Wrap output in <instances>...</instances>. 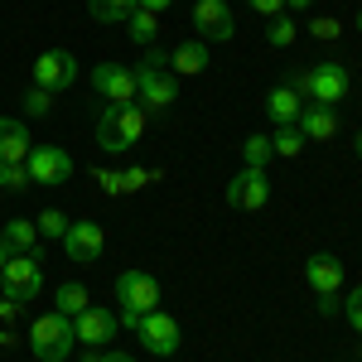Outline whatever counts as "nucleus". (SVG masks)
<instances>
[{"instance_id":"obj_12","label":"nucleus","mask_w":362,"mask_h":362,"mask_svg":"<svg viewBox=\"0 0 362 362\" xmlns=\"http://www.w3.org/2000/svg\"><path fill=\"white\" fill-rule=\"evenodd\" d=\"M92 87H97V97H107L112 107H121V102H136V68L102 63V68H92Z\"/></svg>"},{"instance_id":"obj_40","label":"nucleus","mask_w":362,"mask_h":362,"mask_svg":"<svg viewBox=\"0 0 362 362\" xmlns=\"http://www.w3.org/2000/svg\"><path fill=\"white\" fill-rule=\"evenodd\" d=\"M10 256H15V251H10L5 242H0V271H5V261H10Z\"/></svg>"},{"instance_id":"obj_30","label":"nucleus","mask_w":362,"mask_h":362,"mask_svg":"<svg viewBox=\"0 0 362 362\" xmlns=\"http://www.w3.org/2000/svg\"><path fill=\"white\" fill-rule=\"evenodd\" d=\"M49 112H54V92H44V87L25 92V116H49Z\"/></svg>"},{"instance_id":"obj_19","label":"nucleus","mask_w":362,"mask_h":362,"mask_svg":"<svg viewBox=\"0 0 362 362\" xmlns=\"http://www.w3.org/2000/svg\"><path fill=\"white\" fill-rule=\"evenodd\" d=\"M266 112L276 126H295L300 112H305V97H295L290 87H271V97H266Z\"/></svg>"},{"instance_id":"obj_44","label":"nucleus","mask_w":362,"mask_h":362,"mask_svg":"<svg viewBox=\"0 0 362 362\" xmlns=\"http://www.w3.org/2000/svg\"><path fill=\"white\" fill-rule=\"evenodd\" d=\"M358 29H362V10H358Z\"/></svg>"},{"instance_id":"obj_31","label":"nucleus","mask_w":362,"mask_h":362,"mask_svg":"<svg viewBox=\"0 0 362 362\" xmlns=\"http://www.w3.org/2000/svg\"><path fill=\"white\" fill-rule=\"evenodd\" d=\"M309 34L329 44V39H338V34H343V25H338V20H329V15H319V20H309Z\"/></svg>"},{"instance_id":"obj_41","label":"nucleus","mask_w":362,"mask_h":362,"mask_svg":"<svg viewBox=\"0 0 362 362\" xmlns=\"http://www.w3.org/2000/svg\"><path fill=\"white\" fill-rule=\"evenodd\" d=\"M285 5H290V10H309L314 0H285Z\"/></svg>"},{"instance_id":"obj_10","label":"nucleus","mask_w":362,"mask_h":362,"mask_svg":"<svg viewBox=\"0 0 362 362\" xmlns=\"http://www.w3.org/2000/svg\"><path fill=\"white\" fill-rule=\"evenodd\" d=\"M194 29L203 34V44H227L237 34V20L227 10V0H198L194 5Z\"/></svg>"},{"instance_id":"obj_28","label":"nucleus","mask_w":362,"mask_h":362,"mask_svg":"<svg viewBox=\"0 0 362 362\" xmlns=\"http://www.w3.org/2000/svg\"><path fill=\"white\" fill-rule=\"evenodd\" d=\"M0 189H5V194H20V189H29V169H25V165H0Z\"/></svg>"},{"instance_id":"obj_27","label":"nucleus","mask_w":362,"mask_h":362,"mask_svg":"<svg viewBox=\"0 0 362 362\" xmlns=\"http://www.w3.org/2000/svg\"><path fill=\"white\" fill-rule=\"evenodd\" d=\"M266 39H271L276 49H290V44H295V20H290V15H276L271 29H266Z\"/></svg>"},{"instance_id":"obj_42","label":"nucleus","mask_w":362,"mask_h":362,"mask_svg":"<svg viewBox=\"0 0 362 362\" xmlns=\"http://www.w3.org/2000/svg\"><path fill=\"white\" fill-rule=\"evenodd\" d=\"M83 362H102V353H87V358Z\"/></svg>"},{"instance_id":"obj_24","label":"nucleus","mask_w":362,"mask_h":362,"mask_svg":"<svg viewBox=\"0 0 362 362\" xmlns=\"http://www.w3.org/2000/svg\"><path fill=\"white\" fill-rule=\"evenodd\" d=\"M271 136H247L242 140V160H247V169H266L271 165Z\"/></svg>"},{"instance_id":"obj_29","label":"nucleus","mask_w":362,"mask_h":362,"mask_svg":"<svg viewBox=\"0 0 362 362\" xmlns=\"http://www.w3.org/2000/svg\"><path fill=\"white\" fill-rule=\"evenodd\" d=\"M160 179V169H121V194H136L145 184H155Z\"/></svg>"},{"instance_id":"obj_6","label":"nucleus","mask_w":362,"mask_h":362,"mask_svg":"<svg viewBox=\"0 0 362 362\" xmlns=\"http://www.w3.org/2000/svg\"><path fill=\"white\" fill-rule=\"evenodd\" d=\"M174 97H179V83L169 68H136V102L145 107V116L174 107Z\"/></svg>"},{"instance_id":"obj_4","label":"nucleus","mask_w":362,"mask_h":362,"mask_svg":"<svg viewBox=\"0 0 362 362\" xmlns=\"http://www.w3.org/2000/svg\"><path fill=\"white\" fill-rule=\"evenodd\" d=\"M0 290L10 295V300H34L39 290H44V266H39V251H29V256H10L5 261V271H0Z\"/></svg>"},{"instance_id":"obj_17","label":"nucleus","mask_w":362,"mask_h":362,"mask_svg":"<svg viewBox=\"0 0 362 362\" xmlns=\"http://www.w3.org/2000/svg\"><path fill=\"white\" fill-rule=\"evenodd\" d=\"M29 150H34V145H29L25 121H10V116H0V165H25Z\"/></svg>"},{"instance_id":"obj_34","label":"nucleus","mask_w":362,"mask_h":362,"mask_svg":"<svg viewBox=\"0 0 362 362\" xmlns=\"http://www.w3.org/2000/svg\"><path fill=\"white\" fill-rule=\"evenodd\" d=\"M92 179H97V184H102V189H107V194H121V174H116V169H92Z\"/></svg>"},{"instance_id":"obj_2","label":"nucleus","mask_w":362,"mask_h":362,"mask_svg":"<svg viewBox=\"0 0 362 362\" xmlns=\"http://www.w3.org/2000/svg\"><path fill=\"white\" fill-rule=\"evenodd\" d=\"M73 343H78V329H73V319H63V314H39L34 324H29V348H34V358L39 362H63L73 353Z\"/></svg>"},{"instance_id":"obj_15","label":"nucleus","mask_w":362,"mask_h":362,"mask_svg":"<svg viewBox=\"0 0 362 362\" xmlns=\"http://www.w3.org/2000/svg\"><path fill=\"white\" fill-rule=\"evenodd\" d=\"M295 126H300V136H305V140H334L338 136V107H319V102L309 107V102H305V112H300Z\"/></svg>"},{"instance_id":"obj_26","label":"nucleus","mask_w":362,"mask_h":362,"mask_svg":"<svg viewBox=\"0 0 362 362\" xmlns=\"http://www.w3.org/2000/svg\"><path fill=\"white\" fill-rule=\"evenodd\" d=\"M68 223H73L68 213H58V208H44L34 227H39V237H58V242H63V232H68Z\"/></svg>"},{"instance_id":"obj_37","label":"nucleus","mask_w":362,"mask_h":362,"mask_svg":"<svg viewBox=\"0 0 362 362\" xmlns=\"http://www.w3.org/2000/svg\"><path fill=\"white\" fill-rule=\"evenodd\" d=\"M251 10H256V15H271V20H276L280 10H285V0H247Z\"/></svg>"},{"instance_id":"obj_35","label":"nucleus","mask_w":362,"mask_h":362,"mask_svg":"<svg viewBox=\"0 0 362 362\" xmlns=\"http://www.w3.org/2000/svg\"><path fill=\"white\" fill-rule=\"evenodd\" d=\"M285 87H290L295 97H305V102H309V68H295V73H290V83H285Z\"/></svg>"},{"instance_id":"obj_9","label":"nucleus","mask_w":362,"mask_h":362,"mask_svg":"<svg viewBox=\"0 0 362 362\" xmlns=\"http://www.w3.org/2000/svg\"><path fill=\"white\" fill-rule=\"evenodd\" d=\"M102 247H107L102 223L78 218V223H68V232H63V251H68V261H78V266H92V261L102 256Z\"/></svg>"},{"instance_id":"obj_14","label":"nucleus","mask_w":362,"mask_h":362,"mask_svg":"<svg viewBox=\"0 0 362 362\" xmlns=\"http://www.w3.org/2000/svg\"><path fill=\"white\" fill-rule=\"evenodd\" d=\"M116 319L112 309H97V305H87L78 319H73V329H78V343H87V348H107L116 338Z\"/></svg>"},{"instance_id":"obj_22","label":"nucleus","mask_w":362,"mask_h":362,"mask_svg":"<svg viewBox=\"0 0 362 362\" xmlns=\"http://www.w3.org/2000/svg\"><path fill=\"white\" fill-rule=\"evenodd\" d=\"M126 29H131V39H136L140 49L160 44V20H155L150 10H131V20H126Z\"/></svg>"},{"instance_id":"obj_8","label":"nucleus","mask_w":362,"mask_h":362,"mask_svg":"<svg viewBox=\"0 0 362 362\" xmlns=\"http://www.w3.org/2000/svg\"><path fill=\"white\" fill-rule=\"evenodd\" d=\"M227 203L242 208V213L266 208V203H271V174H266V169H242V174H232V184H227Z\"/></svg>"},{"instance_id":"obj_25","label":"nucleus","mask_w":362,"mask_h":362,"mask_svg":"<svg viewBox=\"0 0 362 362\" xmlns=\"http://www.w3.org/2000/svg\"><path fill=\"white\" fill-rule=\"evenodd\" d=\"M305 145H309V140L300 136V126H280L276 136H271V150H276V155H285V160H295Z\"/></svg>"},{"instance_id":"obj_38","label":"nucleus","mask_w":362,"mask_h":362,"mask_svg":"<svg viewBox=\"0 0 362 362\" xmlns=\"http://www.w3.org/2000/svg\"><path fill=\"white\" fill-rule=\"evenodd\" d=\"M174 0H136V10H150V15H160V10H169Z\"/></svg>"},{"instance_id":"obj_1","label":"nucleus","mask_w":362,"mask_h":362,"mask_svg":"<svg viewBox=\"0 0 362 362\" xmlns=\"http://www.w3.org/2000/svg\"><path fill=\"white\" fill-rule=\"evenodd\" d=\"M140 136H145V107H140V102L107 107V112H102V121H97V145H102L107 155H121V150H131Z\"/></svg>"},{"instance_id":"obj_11","label":"nucleus","mask_w":362,"mask_h":362,"mask_svg":"<svg viewBox=\"0 0 362 362\" xmlns=\"http://www.w3.org/2000/svg\"><path fill=\"white\" fill-rule=\"evenodd\" d=\"M343 97H348V68L343 63H314L309 68V102L338 107Z\"/></svg>"},{"instance_id":"obj_32","label":"nucleus","mask_w":362,"mask_h":362,"mask_svg":"<svg viewBox=\"0 0 362 362\" xmlns=\"http://www.w3.org/2000/svg\"><path fill=\"white\" fill-rule=\"evenodd\" d=\"M169 54H174V49H165V44H150V49H145V58H140V68H169Z\"/></svg>"},{"instance_id":"obj_36","label":"nucleus","mask_w":362,"mask_h":362,"mask_svg":"<svg viewBox=\"0 0 362 362\" xmlns=\"http://www.w3.org/2000/svg\"><path fill=\"white\" fill-rule=\"evenodd\" d=\"M15 319H20V300L0 295V324H15Z\"/></svg>"},{"instance_id":"obj_21","label":"nucleus","mask_w":362,"mask_h":362,"mask_svg":"<svg viewBox=\"0 0 362 362\" xmlns=\"http://www.w3.org/2000/svg\"><path fill=\"white\" fill-rule=\"evenodd\" d=\"M87 10H92V20H102V25H126L131 10H136V0H87Z\"/></svg>"},{"instance_id":"obj_23","label":"nucleus","mask_w":362,"mask_h":362,"mask_svg":"<svg viewBox=\"0 0 362 362\" xmlns=\"http://www.w3.org/2000/svg\"><path fill=\"white\" fill-rule=\"evenodd\" d=\"M92 305V295H87L83 285H58V300H54V309L63 314V319H78L83 309Z\"/></svg>"},{"instance_id":"obj_16","label":"nucleus","mask_w":362,"mask_h":362,"mask_svg":"<svg viewBox=\"0 0 362 362\" xmlns=\"http://www.w3.org/2000/svg\"><path fill=\"white\" fill-rule=\"evenodd\" d=\"M305 280H309V290H319V295H338L343 290V261H334V256H309Z\"/></svg>"},{"instance_id":"obj_43","label":"nucleus","mask_w":362,"mask_h":362,"mask_svg":"<svg viewBox=\"0 0 362 362\" xmlns=\"http://www.w3.org/2000/svg\"><path fill=\"white\" fill-rule=\"evenodd\" d=\"M353 145H358V155H362V131H358V136H353Z\"/></svg>"},{"instance_id":"obj_33","label":"nucleus","mask_w":362,"mask_h":362,"mask_svg":"<svg viewBox=\"0 0 362 362\" xmlns=\"http://www.w3.org/2000/svg\"><path fill=\"white\" fill-rule=\"evenodd\" d=\"M348 324L362 334V285H358V290H348Z\"/></svg>"},{"instance_id":"obj_5","label":"nucleus","mask_w":362,"mask_h":362,"mask_svg":"<svg viewBox=\"0 0 362 362\" xmlns=\"http://www.w3.org/2000/svg\"><path fill=\"white\" fill-rule=\"evenodd\" d=\"M25 169H29V184H44V189H54V184H68L73 179V155L68 150H58V145H34L25 155Z\"/></svg>"},{"instance_id":"obj_39","label":"nucleus","mask_w":362,"mask_h":362,"mask_svg":"<svg viewBox=\"0 0 362 362\" xmlns=\"http://www.w3.org/2000/svg\"><path fill=\"white\" fill-rule=\"evenodd\" d=\"M102 362H136L131 353H102Z\"/></svg>"},{"instance_id":"obj_13","label":"nucleus","mask_w":362,"mask_h":362,"mask_svg":"<svg viewBox=\"0 0 362 362\" xmlns=\"http://www.w3.org/2000/svg\"><path fill=\"white\" fill-rule=\"evenodd\" d=\"M136 334H140V343H145V353H155V358H169V353H179V324L169 319L165 309L145 314Z\"/></svg>"},{"instance_id":"obj_18","label":"nucleus","mask_w":362,"mask_h":362,"mask_svg":"<svg viewBox=\"0 0 362 362\" xmlns=\"http://www.w3.org/2000/svg\"><path fill=\"white\" fill-rule=\"evenodd\" d=\"M0 242L15 256H29V251H39V227L29 223V218H10V223L0 227Z\"/></svg>"},{"instance_id":"obj_20","label":"nucleus","mask_w":362,"mask_h":362,"mask_svg":"<svg viewBox=\"0 0 362 362\" xmlns=\"http://www.w3.org/2000/svg\"><path fill=\"white\" fill-rule=\"evenodd\" d=\"M169 68H174V73H184V78H198V73L208 68V44H203V39L179 44V49L169 54Z\"/></svg>"},{"instance_id":"obj_3","label":"nucleus","mask_w":362,"mask_h":362,"mask_svg":"<svg viewBox=\"0 0 362 362\" xmlns=\"http://www.w3.org/2000/svg\"><path fill=\"white\" fill-rule=\"evenodd\" d=\"M116 300H121V314H155L160 309V280L131 266L116 276Z\"/></svg>"},{"instance_id":"obj_7","label":"nucleus","mask_w":362,"mask_h":362,"mask_svg":"<svg viewBox=\"0 0 362 362\" xmlns=\"http://www.w3.org/2000/svg\"><path fill=\"white\" fill-rule=\"evenodd\" d=\"M73 83H78V58L68 54V49L39 54V63H34V87H44V92H68Z\"/></svg>"}]
</instances>
